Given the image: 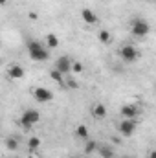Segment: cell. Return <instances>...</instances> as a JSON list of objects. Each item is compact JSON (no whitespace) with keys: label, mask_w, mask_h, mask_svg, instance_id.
<instances>
[{"label":"cell","mask_w":156,"mask_h":158,"mask_svg":"<svg viewBox=\"0 0 156 158\" xmlns=\"http://www.w3.org/2000/svg\"><path fill=\"white\" fill-rule=\"evenodd\" d=\"M26 48H28V55H30L31 61L44 63V61L50 59V50L44 44H40L39 40H28V46Z\"/></svg>","instance_id":"6da1fadb"},{"label":"cell","mask_w":156,"mask_h":158,"mask_svg":"<svg viewBox=\"0 0 156 158\" xmlns=\"http://www.w3.org/2000/svg\"><path fill=\"white\" fill-rule=\"evenodd\" d=\"M149 31H151V26H149L147 20H143V19H134V20H132L130 33H132L136 39H145V37L149 35Z\"/></svg>","instance_id":"7a4b0ae2"},{"label":"cell","mask_w":156,"mask_h":158,"mask_svg":"<svg viewBox=\"0 0 156 158\" xmlns=\"http://www.w3.org/2000/svg\"><path fill=\"white\" fill-rule=\"evenodd\" d=\"M39 121H40V114H39V110H35V109H28V110H24L22 116H20V119H18V123H20L24 129H30V127L37 125Z\"/></svg>","instance_id":"3957f363"},{"label":"cell","mask_w":156,"mask_h":158,"mask_svg":"<svg viewBox=\"0 0 156 158\" xmlns=\"http://www.w3.org/2000/svg\"><path fill=\"white\" fill-rule=\"evenodd\" d=\"M119 57H121L123 63L132 64L134 61H138L140 52L136 50V46H132V44H125V46H121V50H119Z\"/></svg>","instance_id":"277c9868"},{"label":"cell","mask_w":156,"mask_h":158,"mask_svg":"<svg viewBox=\"0 0 156 158\" xmlns=\"http://www.w3.org/2000/svg\"><path fill=\"white\" fill-rule=\"evenodd\" d=\"M33 98L39 103H50L53 99V92L46 86H37V88H33Z\"/></svg>","instance_id":"5b68a950"},{"label":"cell","mask_w":156,"mask_h":158,"mask_svg":"<svg viewBox=\"0 0 156 158\" xmlns=\"http://www.w3.org/2000/svg\"><path fill=\"white\" fill-rule=\"evenodd\" d=\"M55 70H59L63 76H68L72 72V59L68 55H61L57 61H55Z\"/></svg>","instance_id":"8992f818"},{"label":"cell","mask_w":156,"mask_h":158,"mask_svg":"<svg viewBox=\"0 0 156 158\" xmlns=\"http://www.w3.org/2000/svg\"><path fill=\"white\" fill-rule=\"evenodd\" d=\"M24 76H26V70H24L22 64H18V63H11V64H9V68H7V77L11 79V81L24 79Z\"/></svg>","instance_id":"52a82bcc"},{"label":"cell","mask_w":156,"mask_h":158,"mask_svg":"<svg viewBox=\"0 0 156 158\" xmlns=\"http://www.w3.org/2000/svg\"><path fill=\"white\" fill-rule=\"evenodd\" d=\"M136 131V119H123L119 123V134L123 138H130Z\"/></svg>","instance_id":"ba28073f"},{"label":"cell","mask_w":156,"mask_h":158,"mask_svg":"<svg viewBox=\"0 0 156 158\" xmlns=\"http://www.w3.org/2000/svg\"><path fill=\"white\" fill-rule=\"evenodd\" d=\"M81 19H83V22H86L88 26H94V24L99 22V17H97L92 9H88V7L81 9Z\"/></svg>","instance_id":"9c48e42d"},{"label":"cell","mask_w":156,"mask_h":158,"mask_svg":"<svg viewBox=\"0 0 156 158\" xmlns=\"http://www.w3.org/2000/svg\"><path fill=\"white\" fill-rule=\"evenodd\" d=\"M138 114H140V109L136 105H123L121 107V116H123V119H136Z\"/></svg>","instance_id":"30bf717a"},{"label":"cell","mask_w":156,"mask_h":158,"mask_svg":"<svg viewBox=\"0 0 156 158\" xmlns=\"http://www.w3.org/2000/svg\"><path fill=\"white\" fill-rule=\"evenodd\" d=\"M92 116L96 119H103L107 116V107H105L103 103H96V105L92 107Z\"/></svg>","instance_id":"8fae6325"},{"label":"cell","mask_w":156,"mask_h":158,"mask_svg":"<svg viewBox=\"0 0 156 158\" xmlns=\"http://www.w3.org/2000/svg\"><path fill=\"white\" fill-rule=\"evenodd\" d=\"M76 136H77L79 140H83V142H86L88 138H90V132H88V127L86 125H77V129H76Z\"/></svg>","instance_id":"7c38bea8"},{"label":"cell","mask_w":156,"mask_h":158,"mask_svg":"<svg viewBox=\"0 0 156 158\" xmlns=\"http://www.w3.org/2000/svg\"><path fill=\"white\" fill-rule=\"evenodd\" d=\"M57 46H59V37L53 35V33H48L46 35V48L48 50H55Z\"/></svg>","instance_id":"4fadbf2b"},{"label":"cell","mask_w":156,"mask_h":158,"mask_svg":"<svg viewBox=\"0 0 156 158\" xmlns=\"http://www.w3.org/2000/svg\"><path fill=\"white\" fill-rule=\"evenodd\" d=\"M97 151H99V155L103 158H112L114 156V151H112V147H109V145H97Z\"/></svg>","instance_id":"5bb4252c"},{"label":"cell","mask_w":156,"mask_h":158,"mask_svg":"<svg viewBox=\"0 0 156 158\" xmlns=\"http://www.w3.org/2000/svg\"><path fill=\"white\" fill-rule=\"evenodd\" d=\"M97 39L101 40L103 44H110V42H112V35H110V31H107V30H101V31L97 33Z\"/></svg>","instance_id":"9a60e30c"},{"label":"cell","mask_w":156,"mask_h":158,"mask_svg":"<svg viewBox=\"0 0 156 158\" xmlns=\"http://www.w3.org/2000/svg\"><path fill=\"white\" fill-rule=\"evenodd\" d=\"M50 77L53 79L55 83H59V85H64V76H63V74H61L59 70H55V68H53V70L50 72Z\"/></svg>","instance_id":"2e32d148"},{"label":"cell","mask_w":156,"mask_h":158,"mask_svg":"<svg viewBox=\"0 0 156 158\" xmlns=\"http://www.w3.org/2000/svg\"><path fill=\"white\" fill-rule=\"evenodd\" d=\"M6 147H7L9 151H17V149H18V140L13 138V136L7 138V140H6Z\"/></svg>","instance_id":"e0dca14e"},{"label":"cell","mask_w":156,"mask_h":158,"mask_svg":"<svg viewBox=\"0 0 156 158\" xmlns=\"http://www.w3.org/2000/svg\"><path fill=\"white\" fill-rule=\"evenodd\" d=\"M28 147H30V151H35V149H39V147H40V138H37V136L30 138V140H28Z\"/></svg>","instance_id":"ac0fdd59"},{"label":"cell","mask_w":156,"mask_h":158,"mask_svg":"<svg viewBox=\"0 0 156 158\" xmlns=\"http://www.w3.org/2000/svg\"><path fill=\"white\" fill-rule=\"evenodd\" d=\"M94 151H97V143L92 142V140H86V145H84V153L86 155H92Z\"/></svg>","instance_id":"d6986e66"},{"label":"cell","mask_w":156,"mask_h":158,"mask_svg":"<svg viewBox=\"0 0 156 158\" xmlns=\"http://www.w3.org/2000/svg\"><path fill=\"white\" fill-rule=\"evenodd\" d=\"M72 72L74 74H81L83 72V64L77 63V61H72Z\"/></svg>","instance_id":"ffe728a7"},{"label":"cell","mask_w":156,"mask_h":158,"mask_svg":"<svg viewBox=\"0 0 156 158\" xmlns=\"http://www.w3.org/2000/svg\"><path fill=\"white\" fill-rule=\"evenodd\" d=\"M68 85H70V86H72V88H77V83H76V81H74V79H68Z\"/></svg>","instance_id":"44dd1931"},{"label":"cell","mask_w":156,"mask_h":158,"mask_svg":"<svg viewBox=\"0 0 156 158\" xmlns=\"http://www.w3.org/2000/svg\"><path fill=\"white\" fill-rule=\"evenodd\" d=\"M149 158H156V151H149Z\"/></svg>","instance_id":"7402d4cb"},{"label":"cell","mask_w":156,"mask_h":158,"mask_svg":"<svg viewBox=\"0 0 156 158\" xmlns=\"http://www.w3.org/2000/svg\"><path fill=\"white\" fill-rule=\"evenodd\" d=\"M7 4V0H0V6H6Z\"/></svg>","instance_id":"603a6c76"},{"label":"cell","mask_w":156,"mask_h":158,"mask_svg":"<svg viewBox=\"0 0 156 158\" xmlns=\"http://www.w3.org/2000/svg\"><path fill=\"white\" fill-rule=\"evenodd\" d=\"M72 158H81V156H72Z\"/></svg>","instance_id":"cb8c5ba5"},{"label":"cell","mask_w":156,"mask_h":158,"mask_svg":"<svg viewBox=\"0 0 156 158\" xmlns=\"http://www.w3.org/2000/svg\"><path fill=\"white\" fill-rule=\"evenodd\" d=\"M0 64H2V57H0Z\"/></svg>","instance_id":"d4e9b609"},{"label":"cell","mask_w":156,"mask_h":158,"mask_svg":"<svg viewBox=\"0 0 156 158\" xmlns=\"http://www.w3.org/2000/svg\"><path fill=\"white\" fill-rule=\"evenodd\" d=\"M0 42H2V40H0Z\"/></svg>","instance_id":"484cf974"}]
</instances>
